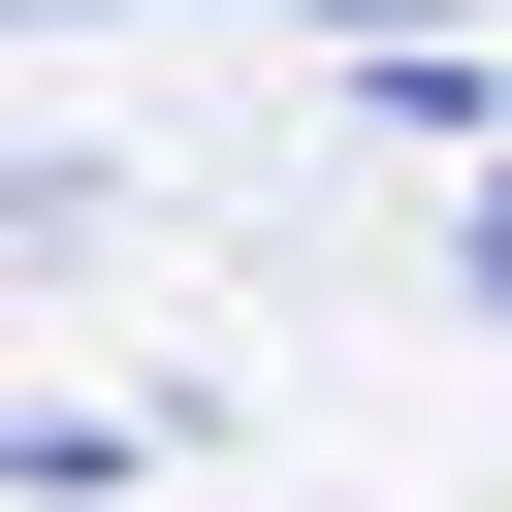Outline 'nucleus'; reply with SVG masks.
Wrapping results in <instances>:
<instances>
[{
    "label": "nucleus",
    "instance_id": "1",
    "mask_svg": "<svg viewBox=\"0 0 512 512\" xmlns=\"http://www.w3.org/2000/svg\"><path fill=\"white\" fill-rule=\"evenodd\" d=\"M448 288H480V320H512V160H480V256H448Z\"/></svg>",
    "mask_w": 512,
    "mask_h": 512
}]
</instances>
